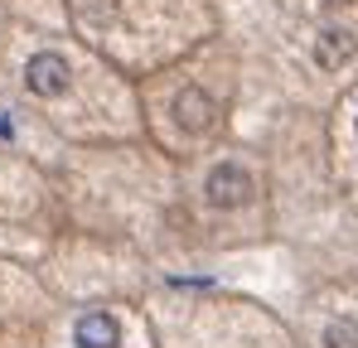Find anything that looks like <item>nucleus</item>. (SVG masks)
Listing matches in <instances>:
<instances>
[{"label":"nucleus","mask_w":358,"mask_h":348,"mask_svg":"<svg viewBox=\"0 0 358 348\" xmlns=\"http://www.w3.org/2000/svg\"><path fill=\"white\" fill-rule=\"evenodd\" d=\"M68 63L63 54H34L29 58V68H24V82H29V92L34 97H63L68 92Z\"/></svg>","instance_id":"nucleus-1"},{"label":"nucleus","mask_w":358,"mask_h":348,"mask_svg":"<svg viewBox=\"0 0 358 348\" xmlns=\"http://www.w3.org/2000/svg\"><path fill=\"white\" fill-rule=\"evenodd\" d=\"M324 348H358V324L354 319H334L324 329Z\"/></svg>","instance_id":"nucleus-6"},{"label":"nucleus","mask_w":358,"mask_h":348,"mask_svg":"<svg viewBox=\"0 0 358 348\" xmlns=\"http://www.w3.org/2000/svg\"><path fill=\"white\" fill-rule=\"evenodd\" d=\"M73 334H78V348H117V344H121V324L107 314V310L83 314Z\"/></svg>","instance_id":"nucleus-3"},{"label":"nucleus","mask_w":358,"mask_h":348,"mask_svg":"<svg viewBox=\"0 0 358 348\" xmlns=\"http://www.w3.org/2000/svg\"><path fill=\"white\" fill-rule=\"evenodd\" d=\"M247 194H252V179H247L242 165H213V174H208V203L238 208V203H247Z\"/></svg>","instance_id":"nucleus-2"},{"label":"nucleus","mask_w":358,"mask_h":348,"mask_svg":"<svg viewBox=\"0 0 358 348\" xmlns=\"http://www.w3.org/2000/svg\"><path fill=\"white\" fill-rule=\"evenodd\" d=\"M315 58H320V68H344L354 58V39L344 29H324L320 44H315Z\"/></svg>","instance_id":"nucleus-5"},{"label":"nucleus","mask_w":358,"mask_h":348,"mask_svg":"<svg viewBox=\"0 0 358 348\" xmlns=\"http://www.w3.org/2000/svg\"><path fill=\"white\" fill-rule=\"evenodd\" d=\"M175 116H179L184 131H208V126H213V102H208L199 87H184L175 97Z\"/></svg>","instance_id":"nucleus-4"}]
</instances>
